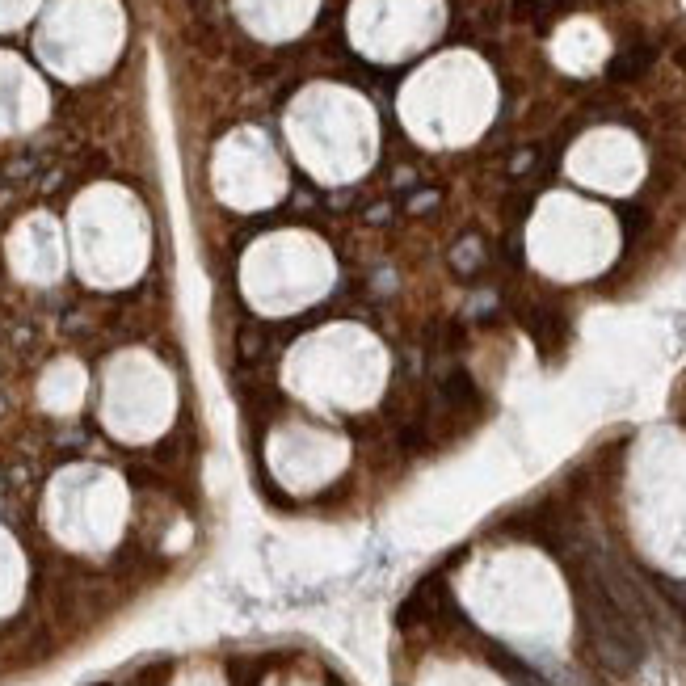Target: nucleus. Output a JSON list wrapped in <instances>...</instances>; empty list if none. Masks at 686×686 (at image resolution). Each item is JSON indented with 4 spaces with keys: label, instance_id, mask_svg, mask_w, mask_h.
Here are the masks:
<instances>
[{
    "label": "nucleus",
    "instance_id": "nucleus-1",
    "mask_svg": "<svg viewBox=\"0 0 686 686\" xmlns=\"http://www.w3.org/2000/svg\"><path fill=\"white\" fill-rule=\"evenodd\" d=\"M577 611L585 623V636H590L594 653L602 657L611 674H632L644 661V640H640V623L619 607V602L602 590L598 577H581L577 581Z\"/></svg>",
    "mask_w": 686,
    "mask_h": 686
},
{
    "label": "nucleus",
    "instance_id": "nucleus-2",
    "mask_svg": "<svg viewBox=\"0 0 686 686\" xmlns=\"http://www.w3.org/2000/svg\"><path fill=\"white\" fill-rule=\"evenodd\" d=\"M649 64H653V47H649V43H632V47H623V51L611 59L607 76L623 85V80H636V76H640L644 68H649Z\"/></svg>",
    "mask_w": 686,
    "mask_h": 686
}]
</instances>
